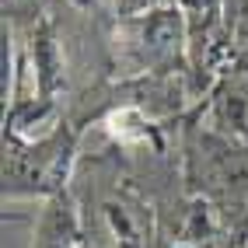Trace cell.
Returning a JSON list of instances; mask_svg holds the SVG:
<instances>
[{
	"label": "cell",
	"instance_id": "6da1fadb",
	"mask_svg": "<svg viewBox=\"0 0 248 248\" xmlns=\"http://www.w3.org/2000/svg\"><path fill=\"white\" fill-rule=\"evenodd\" d=\"M74 154L77 137L63 119L35 137L4 129V200H49L67 192Z\"/></svg>",
	"mask_w": 248,
	"mask_h": 248
},
{
	"label": "cell",
	"instance_id": "7a4b0ae2",
	"mask_svg": "<svg viewBox=\"0 0 248 248\" xmlns=\"http://www.w3.org/2000/svg\"><path fill=\"white\" fill-rule=\"evenodd\" d=\"M189 182L192 192L217 206L248 203V151L220 129H200L189 143ZM248 213V210H245Z\"/></svg>",
	"mask_w": 248,
	"mask_h": 248
},
{
	"label": "cell",
	"instance_id": "3957f363",
	"mask_svg": "<svg viewBox=\"0 0 248 248\" xmlns=\"http://www.w3.org/2000/svg\"><path fill=\"white\" fill-rule=\"evenodd\" d=\"M80 245H84V231H80V213L70 189L49 196L39 210L31 248H80Z\"/></svg>",
	"mask_w": 248,
	"mask_h": 248
},
{
	"label": "cell",
	"instance_id": "277c9868",
	"mask_svg": "<svg viewBox=\"0 0 248 248\" xmlns=\"http://www.w3.org/2000/svg\"><path fill=\"white\" fill-rule=\"evenodd\" d=\"M234 31L248 39V0H238V7H234Z\"/></svg>",
	"mask_w": 248,
	"mask_h": 248
},
{
	"label": "cell",
	"instance_id": "5b68a950",
	"mask_svg": "<svg viewBox=\"0 0 248 248\" xmlns=\"http://www.w3.org/2000/svg\"><path fill=\"white\" fill-rule=\"evenodd\" d=\"M80 248H105L102 241H94V238H84V245H80Z\"/></svg>",
	"mask_w": 248,
	"mask_h": 248
},
{
	"label": "cell",
	"instance_id": "8992f818",
	"mask_svg": "<svg viewBox=\"0 0 248 248\" xmlns=\"http://www.w3.org/2000/svg\"><path fill=\"white\" fill-rule=\"evenodd\" d=\"M245 217H248V213H245ZM241 224H248V220H241Z\"/></svg>",
	"mask_w": 248,
	"mask_h": 248
}]
</instances>
